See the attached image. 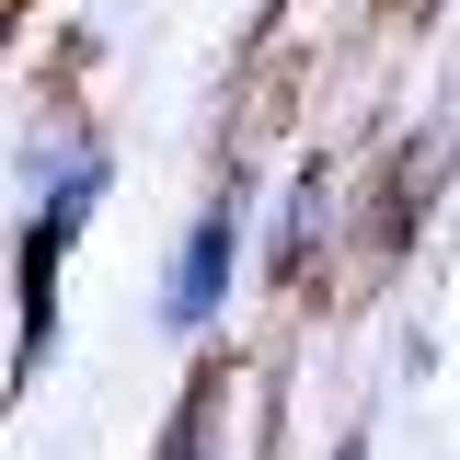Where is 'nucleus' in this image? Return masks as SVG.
<instances>
[{"mask_svg":"<svg viewBox=\"0 0 460 460\" xmlns=\"http://www.w3.org/2000/svg\"><path fill=\"white\" fill-rule=\"evenodd\" d=\"M208 414H219V380H196V392H184V414H172L162 460H208Z\"/></svg>","mask_w":460,"mask_h":460,"instance_id":"nucleus-3","label":"nucleus"},{"mask_svg":"<svg viewBox=\"0 0 460 460\" xmlns=\"http://www.w3.org/2000/svg\"><path fill=\"white\" fill-rule=\"evenodd\" d=\"M93 196H104V150L69 138L58 172L35 184V219H23V345H12V380H35V357H47V334H58V253H69V230H81Z\"/></svg>","mask_w":460,"mask_h":460,"instance_id":"nucleus-1","label":"nucleus"},{"mask_svg":"<svg viewBox=\"0 0 460 460\" xmlns=\"http://www.w3.org/2000/svg\"><path fill=\"white\" fill-rule=\"evenodd\" d=\"M334 460H368V438H345V449H334Z\"/></svg>","mask_w":460,"mask_h":460,"instance_id":"nucleus-4","label":"nucleus"},{"mask_svg":"<svg viewBox=\"0 0 460 460\" xmlns=\"http://www.w3.org/2000/svg\"><path fill=\"white\" fill-rule=\"evenodd\" d=\"M230 265H242V184H230V196H208V208H196V230L172 242V277H162L172 334H208V323H219Z\"/></svg>","mask_w":460,"mask_h":460,"instance_id":"nucleus-2","label":"nucleus"}]
</instances>
